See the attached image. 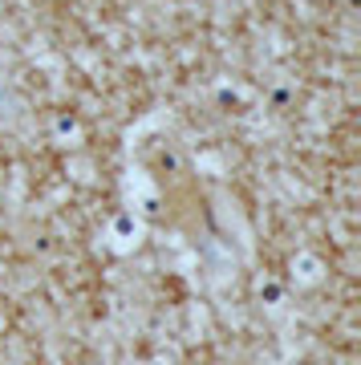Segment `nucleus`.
<instances>
[{
    "label": "nucleus",
    "mask_w": 361,
    "mask_h": 365,
    "mask_svg": "<svg viewBox=\"0 0 361 365\" xmlns=\"http://www.w3.org/2000/svg\"><path fill=\"white\" fill-rule=\"evenodd\" d=\"M138 235H142V223H138V215L134 211H122V215H114L110 220V240H114V248H134L138 244Z\"/></svg>",
    "instance_id": "1"
}]
</instances>
